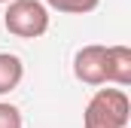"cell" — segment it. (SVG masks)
Here are the masks:
<instances>
[{"instance_id": "obj_1", "label": "cell", "mask_w": 131, "mask_h": 128, "mask_svg": "<svg viewBox=\"0 0 131 128\" xmlns=\"http://www.w3.org/2000/svg\"><path fill=\"white\" fill-rule=\"evenodd\" d=\"M128 122H131V101L122 89H98L82 113L85 128H128Z\"/></svg>"}, {"instance_id": "obj_2", "label": "cell", "mask_w": 131, "mask_h": 128, "mask_svg": "<svg viewBox=\"0 0 131 128\" xmlns=\"http://www.w3.org/2000/svg\"><path fill=\"white\" fill-rule=\"evenodd\" d=\"M3 25L12 37L37 40L49 31V9L40 0H12V3H6Z\"/></svg>"}, {"instance_id": "obj_3", "label": "cell", "mask_w": 131, "mask_h": 128, "mask_svg": "<svg viewBox=\"0 0 131 128\" xmlns=\"http://www.w3.org/2000/svg\"><path fill=\"white\" fill-rule=\"evenodd\" d=\"M73 76L85 86H104L107 82V46H82L73 55Z\"/></svg>"}, {"instance_id": "obj_4", "label": "cell", "mask_w": 131, "mask_h": 128, "mask_svg": "<svg viewBox=\"0 0 131 128\" xmlns=\"http://www.w3.org/2000/svg\"><path fill=\"white\" fill-rule=\"evenodd\" d=\"M107 82L125 89L131 86V49L128 46H107Z\"/></svg>"}, {"instance_id": "obj_5", "label": "cell", "mask_w": 131, "mask_h": 128, "mask_svg": "<svg viewBox=\"0 0 131 128\" xmlns=\"http://www.w3.org/2000/svg\"><path fill=\"white\" fill-rule=\"evenodd\" d=\"M25 76V64L18 55H9V52H0V95H9L12 89H18Z\"/></svg>"}, {"instance_id": "obj_6", "label": "cell", "mask_w": 131, "mask_h": 128, "mask_svg": "<svg viewBox=\"0 0 131 128\" xmlns=\"http://www.w3.org/2000/svg\"><path fill=\"white\" fill-rule=\"evenodd\" d=\"M46 9H58L67 15H85V12H95L101 6V0H46L43 3Z\"/></svg>"}, {"instance_id": "obj_7", "label": "cell", "mask_w": 131, "mask_h": 128, "mask_svg": "<svg viewBox=\"0 0 131 128\" xmlns=\"http://www.w3.org/2000/svg\"><path fill=\"white\" fill-rule=\"evenodd\" d=\"M0 128H21V110L15 104L0 101Z\"/></svg>"}, {"instance_id": "obj_8", "label": "cell", "mask_w": 131, "mask_h": 128, "mask_svg": "<svg viewBox=\"0 0 131 128\" xmlns=\"http://www.w3.org/2000/svg\"><path fill=\"white\" fill-rule=\"evenodd\" d=\"M0 3H12V0H0Z\"/></svg>"}]
</instances>
